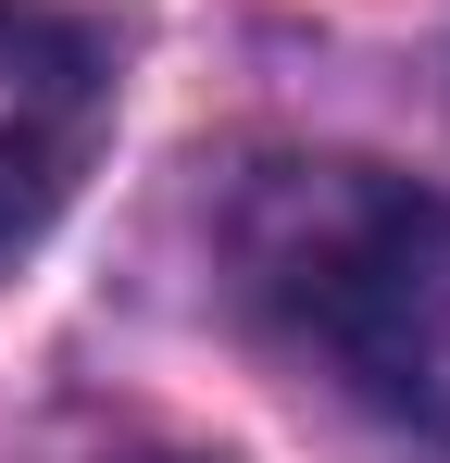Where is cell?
I'll list each match as a JSON object with an SVG mask.
<instances>
[{
	"label": "cell",
	"mask_w": 450,
	"mask_h": 463,
	"mask_svg": "<svg viewBox=\"0 0 450 463\" xmlns=\"http://www.w3.org/2000/svg\"><path fill=\"white\" fill-rule=\"evenodd\" d=\"M276 201L288 238L263 250V276L325 338V364L388 426L450 439V201L388 188L363 163H300Z\"/></svg>",
	"instance_id": "obj_1"
},
{
	"label": "cell",
	"mask_w": 450,
	"mask_h": 463,
	"mask_svg": "<svg viewBox=\"0 0 450 463\" xmlns=\"http://www.w3.org/2000/svg\"><path fill=\"white\" fill-rule=\"evenodd\" d=\"M100 38L75 13H38V0H0V250L38 226L75 188V163L100 138Z\"/></svg>",
	"instance_id": "obj_2"
}]
</instances>
